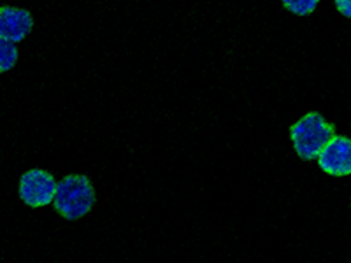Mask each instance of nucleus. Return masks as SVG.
I'll list each match as a JSON object with an SVG mask.
<instances>
[{"instance_id":"f257e3e1","label":"nucleus","mask_w":351,"mask_h":263,"mask_svg":"<svg viewBox=\"0 0 351 263\" xmlns=\"http://www.w3.org/2000/svg\"><path fill=\"white\" fill-rule=\"evenodd\" d=\"M97 202L95 188L83 174H69L58 183L53 208L64 219L76 221L92 211Z\"/></svg>"},{"instance_id":"f03ea898","label":"nucleus","mask_w":351,"mask_h":263,"mask_svg":"<svg viewBox=\"0 0 351 263\" xmlns=\"http://www.w3.org/2000/svg\"><path fill=\"white\" fill-rule=\"evenodd\" d=\"M335 136V125L328 123L319 112H307L290 127V139L297 156L304 162L318 160L319 153Z\"/></svg>"},{"instance_id":"7ed1b4c3","label":"nucleus","mask_w":351,"mask_h":263,"mask_svg":"<svg viewBox=\"0 0 351 263\" xmlns=\"http://www.w3.org/2000/svg\"><path fill=\"white\" fill-rule=\"evenodd\" d=\"M56 188H58V183L55 181L53 174L40 171V168H32L20 177L18 195L25 205L37 209L53 203Z\"/></svg>"},{"instance_id":"20e7f679","label":"nucleus","mask_w":351,"mask_h":263,"mask_svg":"<svg viewBox=\"0 0 351 263\" xmlns=\"http://www.w3.org/2000/svg\"><path fill=\"white\" fill-rule=\"evenodd\" d=\"M319 168L334 177H346L351 174V139L346 136H334L318 156Z\"/></svg>"},{"instance_id":"39448f33","label":"nucleus","mask_w":351,"mask_h":263,"mask_svg":"<svg viewBox=\"0 0 351 263\" xmlns=\"http://www.w3.org/2000/svg\"><path fill=\"white\" fill-rule=\"evenodd\" d=\"M32 28L34 18L25 9L9 8V5L0 9V37L2 39L20 42L32 32Z\"/></svg>"},{"instance_id":"423d86ee","label":"nucleus","mask_w":351,"mask_h":263,"mask_svg":"<svg viewBox=\"0 0 351 263\" xmlns=\"http://www.w3.org/2000/svg\"><path fill=\"white\" fill-rule=\"evenodd\" d=\"M18 60V49L12 40L0 39V71H11Z\"/></svg>"},{"instance_id":"0eeeda50","label":"nucleus","mask_w":351,"mask_h":263,"mask_svg":"<svg viewBox=\"0 0 351 263\" xmlns=\"http://www.w3.org/2000/svg\"><path fill=\"white\" fill-rule=\"evenodd\" d=\"M281 2H283L285 9H288V11L297 14V16L311 14L316 9V5L319 4V0H281Z\"/></svg>"},{"instance_id":"6e6552de","label":"nucleus","mask_w":351,"mask_h":263,"mask_svg":"<svg viewBox=\"0 0 351 263\" xmlns=\"http://www.w3.org/2000/svg\"><path fill=\"white\" fill-rule=\"evenodd\" d=\"M334 2L337 11H339L344 18H350L351 20V0H334Z\"/></svg>"}]
</instances>
